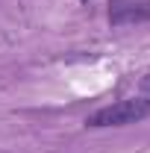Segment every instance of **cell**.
<instances>
[{
	"instance_id": "cell-1",
	"label": "cell",
	"mask_w": 150,
	"mask_h": 153,
	"mask_svg": "<svg viewBox=\"0 0 150 153\" xmlns=\"http://www.w3.org/2000/svg\"><path fill=\"white\" fill-rule=\"evenodd\" d=\"M150 115V97H130V100H118L103 109L88 115V127H127V124H138Z\"/></svg>"
},
{
	"instance_id": "cell-2",
	"label": "cell",
	"mask_w": 150,
	"mask_h": 153,
	"mask_svg": "<svg viewBox=\"0 0 150 153\" xmlns=\"http://www.w3.org/2000/svg\"><path fill=\"white\" fill-rule=\"evenodd\" d=\"M112 27H127V24H144L150 21V0H127V3H115L109 9Z\"/></svg>"
},
{
	"instance_id": "cell-3",
	"label": "cell",
	"mask_w": 150,
	"mask_h": 153,
	"mask_svg": "<svg viewBox=\"0 0 150 153\" xmlns=\"http://www.w3.org/2000/svg\"><path fill=\"white\" fill-rule=\"evenodd\" d=\"M147 91H150V79H147Z\"/></svg>"
}]
</instances>
